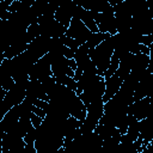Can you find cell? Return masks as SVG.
Listing matches in <instances>:
<instances>
[{"label": "cell", "mask_w": 153, "mask_h": 153, "mask_svg": "<svg viewBox=\"0 0 153 153\" xmlns=\"http://www.w3.org/2000/svg\"><path fill=\"white\" fill-rule=\"evenodd\" d=\"M114 49H115V44H114L112 35H109L100 44L90 49L88 55L97 66L98 74L100 76H104V73L110 65L111 57L114 55Z\"/></svg>", "instance_id": "cell-1"}, {"label": "cell", "mask_w": 153, "mask_h": 153, "mask_svg": "<svg viewBox=\"0 0 153 153\" xmlns=\"http://www.w3.org/2000/svg\"><path fill=\"white\" fill-rule=\"evenodd\" d=\"M66 35L71 38L76 39L80 44L86 43V41L90 38V36L92 35L91 30L78 18H73L69 23V26L67 29Z\"/></svg>", "instance_id": "cell-2"}, {"label": "cell", "mask_w": 153, "mask_h": 153, "mask_svg": "<svg viewBox=\"0 0 153 153\" xmlns=\"http://www.w3.org/2000/svg\"><path fill=\"white\" fill-rule=\"evenodd\" d=\"M53 75L51 71V61L48 54H45L43 57H41L31 68L30 72V80H39L43 81L48 76Z\"/></svg>", "instance_id": "cell-3"}, {"label": "cell", "mask_w": 153, "mask_h": 153, "mask_svg": "<svg viewBox=\"0 0 153 153\" xmlns=\"http://www.w3.org/2000/svg\"><path fill=\"white\" fill-rule=\"evenodd\" d=\"M75 7H76V4L72 0H67L65 1L61 6L57 7V10L55 11V19L63 24L65 26H69V23L71 20L73 19L74 17V11H75Z\"/></svg>", "instance_id": "cell-4"}, {"label": "cell", "mask_w": 153, "mask_h": 153, "mask_svg": "<svg viewBox=\"0 0 153 153\" xmlns=\"http://www.w3.org/2000/svg\"><path fill=\"white\" fill-rule=\"evenodd\" d=\"M151 108V97H145L137 100H134L128 106V114L134 116L137 120H143L147 117Z\"/></svg>", "instance_id": "cell-5"}, {"label": "cell", "mask_w": 153, "mask_h": 153, "mask_svg": "<svg viewBox=\"0 0 153 153\" xmlns=\"http://www.w3.org/2000/svg\"><path fill=\"white\" fill-rule=\"evenodd\" d=\"M123 80L124 79L117 73H115L110 78L105 79V92H104V96H103L104 103L108 102L109 99H111L120 91V88L123 84Z\"/></svg>", "instance_id": "cell-6"}, {"label": "cell", "mask_w": 153, "mask_h": 153, "mask_svg": "<svg viewBox=\"0 0 153 153\" xmlns=\"http://www.w3.org/2000/svg\"><path fill=\"white\" fill-rule=\"evenodd\" d=\"M80 6L88 11L115 13L114 6H111L108 0H80Z\"/></svg>", "instance_id": "cell-7"}, {"label": "cell", "mask_w": 153, "mask_h": 153, "mask_svg": "<svg viewBox=\"0 0 153 153\" xmlns=\"http://www.w3.org/2000/svg\"><path fill=\"white\" fill-rule=\"evenodd\" d=\"M139 137H141L143 140L142 149L153 139V122L148 117H146L143 120H140V134H139Z\"/></svg>", "instance_id": "cell-8"}, {"label": "cell", "mask_w": 153, "mask_h": 153, "mask_svg": "<svg viewBox=\"0 0 153 153\" xmlns=\"http://www.w3.org/2000/svg\"><path fill=\"white\" fill-rule=\"evenodd\" d=\"M110 33H104V32H92V35L90 36V38L86 41V45L92 49L94 47H97L98 44H100Z\"/></svg>", "instance_id": "cell-9"}, {"label": "cell", "mask_w": 153, "mask_h": 153, "mask_svg": "<svg viewBox=\"0 0 153 153\" xmlns=\"http://www.w3.org/2000/svg\"><path fill=\"white\" fill-rule=\"evenodd\" d=\"M120 62H121V60H120L118 57H116L115 55H112L111 61H110V65H109L108 69H106L105 73H104V79H108V78H110L111 75H114V74L116 73V71H117L118 67H120Z\"/></svg>", "instance_id": "cell-10"}, {"label": "cell", "mask_w": 153, "mask_h": 153, "mask_svg": "<svg viewBox=\"0 0 153 153\" xmlns=\"http://www.w3.org/2000/svg\"><path fill=\"white\" fill-rule=\"evenodd\" d=\"M24 141L25 143H35L36 142V139H37V128L32 127L25 135H24Z\"/></svg>", "instance_id": "cell-11"}, {"label": "cell", "mask_w": 153, "mask_h": 153, "mask_svg": "<svg viewBox=\"0 0 153 153\" xmlns=\"http://www.w3.org/2000/svg\"><path fill=\"white\" fill-rule=\"evenodd\" d=\"M30 118H31L32 126H33L35 128H37V129H38V128L42 126V123H43V121H44V118H43V117H41V116L36 115L35 112H31V116H30Z\"/></svg>", "instance_id": "cell-12"}, {"label": "cell", "mask_w": 153, "mask_h": 153, "mask_svg": "<svg viewBox=\"0 0 153 153\" xmlns=\"http://www.w3.org/2000/svg\"><path fill=\"white\" fill-rule=\"evenodd\" d=\"M140 43L145 44V45H151L153 43V33H149V35H141L140 37Z\"/></svg>", "instance_id": "cell-13"}, {"label": "cell", "mask_w": 153, "mask_h": 153, "mask_svg": "<svg viewBox=\"0 0 153 153\" xmlns=\"http://www.w3.org/2000/svg\"><path fill=\"white\" fill-rule=\"evenodd\" d=\"M63 56L67 57V59H74L75 57V51L73 49H71V48L65 45V48H63Z\"/></svg>", "instance_id": "cell-14"}]
</instances>
